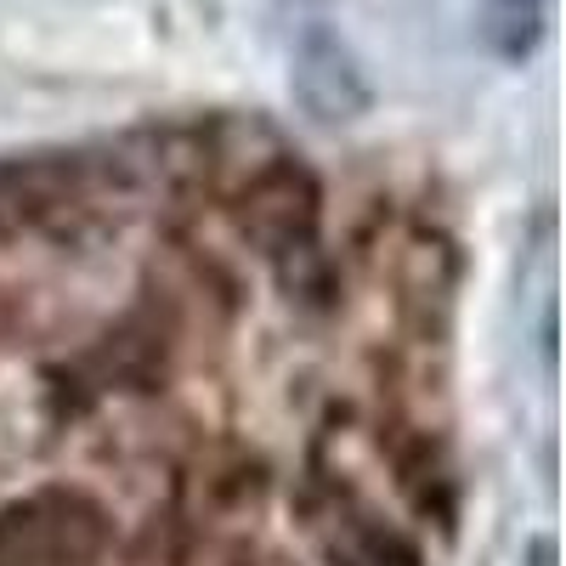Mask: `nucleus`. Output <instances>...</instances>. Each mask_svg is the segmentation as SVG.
Here are the masks:
<instances>
[{"label":"nucleus","instance_id":"nucleus-5","mask_svg":"<svg viewBox=\"0 0 566 566\" xmlns=\"http://www.w3.org/2000/svg\"><path fill=\"white\" fill-rule=\"evenodd\" d=\"M544 29V0H488V40L499 57H527Z\"/></svg>","mask_w":566,"mask_h":566},{"label":"nucleus","instance_id":"nucleus-1","mask_svg":"<svg viewBox=\"0 0 566 566\" xmlns=\"http://www.w3.org/2000/svg\"><path fill=\"white\" fill-rule=\"evenodd\" d=\"M114 170L85 154H0V244H80L103 227Z\"/></svg>","mask_w":566,"mask_h":566},{"label":"nucleus","instance_id":"nucleus-4","mask_svg":"<svg viewBox=\"0 0 566 566\" xmlns=\"http://www.w3.org/2000/svg\"><path fill=\"white\" fill-rule=\"evenodd\" d=\"M290 91L317 125H346V119L368 114V80L352 57V45L328 23H306L295 34V45H290Z\"/></svg>","mask_w":566,"mask_h":566},{"label":"nucleus","instance_id":"nucleus-2","mask_svg":"<svg viewBox=\"0 0 566 566\" xmlns=\"http://www.w3.org/2000/svg\"><path fill=\"white\" fill-rule=\"evenodd\" d=\"M108 549V504L85 488L45 482L0 504V566H103Z\"/></svg>","mask_w":566,"mask_h":566},{"label":"nucleus","instance_id":"nucleus-3","mask_svg":"<svg viewBox=\"0 0 566 566\" xmlns=\"http://www.w3.org/2000/svg\"><path fill=\"white\" fill-rule=\"evenodd\" d=\"M301 510H306V533L323 566H424L419 544L340 476H317L312 470Z\"/></svg>","mask_w":566,"mask_h":566}]
</instances>
